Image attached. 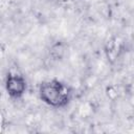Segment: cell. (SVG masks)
Instances as JSON below:
<instances>
[{
  "instance_id": "5",
  "label": "cell",
  "mask_w": 134,
  "mask_h": 134,
  "mask_svg": "<svg viewBox=\"0 0 134 134\" xmlns=\"http://www.w3.org/2000/svg\"><path fill=\"white\" fill-rule=\"evenodd\" d=\"M106 93H107V96H108L110 99H115L116 96H117V92H116V90L114 89V87H112V86H110V87L107 88Z\"/></svg>"
},
{
  "instance_id": "2",
  "label": "cell",
  "mask_w": 134,
  "mask_h": 134,
  "mask_svg": "<svg viewBox=\"0 0 134 134\" xmlns=\"http://www.w3.org/2000/svg\"><path fill=\"white\" fill-rule=\"evenodd\" d=\"M5 90L10 97H21L27 88V84L23 75L17 72H8L5 79Z\"/></svg>"
},
{
  "instance_id": "4",
  "label": "cell",
  "mask_w": 134,
  "mask_h": 134,
  "mask_svg": "<svg viewBox=\"0 0 134 134\" xmlns=\"http://www.w3.org/2000/svg\"><path fill=\"white\" fill-rule=\"evenodd\" d=\"M65 53V46L63 43H55L50 49V55L55 60H61Z\"/></svg>"
},
{
  "instance_id": "6",
  "label": "cell",
  "mask_w": 134,
  "mask_h": 134,
  "mask_svg": "<svg viewBox=\"0 0 134 134\" xmlns=\"http://www.w3.org/2000/svg\"><path fill=\"white\" fill-rule=\"evenodd\" d=\"M4 125H5V118H4L3 114H2V113H0V132H2V131H3Z\"/></svg>"
},
{
  "instance_id": "3",
  "label": "cell",
  "mask_w": 134,
  "mask_h": 134,
  "mask_svg": "<svg viewBox=\"0 0 134 134\" xmlns=\"http://www.w3.org/2000/svg\"><path fill=\"white\" fill-rule=\"evenodd\" d=\"M120 42L116 37H112L105 44V54L110 63H113L120 53Z\"/></svg>"
},
{
  "instance_id": "1",
  "label": "cell",
  "mask_w": 134,
  "mask_h": 134,
  "mask_svg": "<svg viewBox=\"0 0 134 134\" xmlns=\"http://www.w3.org/2000/svg\"><path fill=\"white\" fill-rule=\"evenodd\" d=\"M71 89L65 83L52 79L41 83L39 87V96L42 102L53 108H63L71 99Z\"/></svg>"
}]
</instances>
